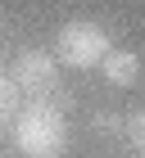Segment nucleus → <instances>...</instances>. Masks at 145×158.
<instances>
[{"label": "nucleus", "mask_w": 145, "mask_h": 158, "mask_svg": "<svg viewBox=\"0 0 145 158\" xmlns=\"http://www.w3.org/2000/svg\"><path fill=\"white\" fill-rule=\"evenodd\" d=\"M141 158H145V154H141Z\"/></svg>", "instance_id": "nucleus-9"}, {"label": "nucleus", "mask_w": 145, "mask_h": 158, "mask_svg": "<svg viewBox=\"0 0 145 158\" xmlns=\"http://www.w3.org/2000/svg\"><path fill=\"white\" fill-rule=\"evenodd\" d=\"M122 135H127V140L145 154V104H141V109H132V118L122 122Z\"/></svg>", "instance_id": "nucleus-7"}, {"label": "nucleus", "mask_w": 145, "mask_h": 158, "mask_svg": "<svg viewBox=\"0 0 145 158\" xmlns=\"http://www.w3.org/2000/svg\"><path fill=\"white\" fill-rule=\"evenodd\" d=\"M0 158H5V154H0Z\"/></svg>", "instance_id": "nucleus-8"}, {"label": "nucleus", "mask_w": 145, "mask_h": 158, "mask_svg": "<svg viewBox=\"0 0 145 158\" xmlns=\"http://www.w3.org/2000/svg\"><path fill=\"white\" fill-rule=\"evenodd\" d=\"M122 122H127V118H118V113L100 109L95 118H91V131H95V135H109V140H113V135H122Z\"/></svg>", "instance_id": "nucleus-6"}, {"label": "nucleus", "mask_w": 145, "mask_h": 158, "mask_svg": "<svg viewBox=\"0 0 145 158\" xmlns=\"http://www.w3.org/2000/svg\"><path fill=\"white\" fill-rule=\"evenodd\" d=\"M9 127L23 158H59L68 149V118L46 99H27Z\"/></svg>", "instance_id": "nucleus-1"}, {"label": "nucleus", "mask_w": 145, "mask_h": 158, "mask_svg": "<svg viewBox=\"0 0 145 158\" xmlns=\"http://www.w3.org/2000/svg\"><path fill=\"white\" fill-rule=\"evenodd\" d=\"M100 73H104L109 86H136V77H141V54H136V50H109L104 59H100Z\"/></svg>", "instance_id": "nucleus-4"}, {"label": "nucleus", "mask_w": 145, "mask_h": 158, "mask_svg": "<svg viewBox=\"0 0 145 158\" xmlns=\"http://www.w3.org/2000/svg\"><path fill=\"white\" fill-rule=\"evenodd\" d=\"M109 32L100 23H86V18H77V23H64L59 36H55V59L64 63V68H100V59L109 54Z\"/></svg>", "instance_id": "nucleus-2"}, {"label": "nucleus", "mask_w": 145, "mask_h": 158, "mask_svg": "<svg viewBox=\"0 0 145 158\" xmlns=\"http://www.w3.org/2000/svg\"><path fill=\"white\" fill-rule=\"evenodd\" d=\"M18 109H23V90L14 86L9 73H0V127H9L18 118Z\"/></svg>", "instance_id": "nucleus-5"}, {"label": "nucleus", "mask_w": 145, "mask_h": 158, "mask_svg": "<svg viewBox=\"0 0 145 158\" xmlns=\"http://www.w3.org/2000/svg\"><path fill=\"white\" fill-rule=\"evenodd\" d=\"M9 77H14V86H18L27 99H41L50 86H59V59H55L50 50H23V54L14 59Z\"/></svg>", "instance_id": "nucleus-3"}]
</instances>
